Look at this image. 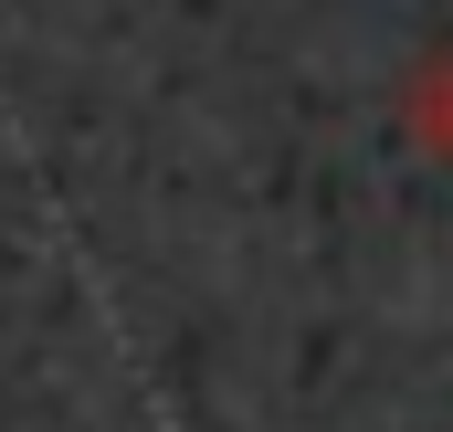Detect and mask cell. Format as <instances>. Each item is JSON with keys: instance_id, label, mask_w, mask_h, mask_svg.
Here are the masks:
<instances>
[{"instance_id": "1", "label": "cell", "mask_w": 453, "mask_h": 432, "mask_svg": "<svg viewBox=\"0 0 453 432\" xmlns=\"http://www.w3.org/2000/svg\"><path fill=\"white\" fill-rule=\"evenodd\" d=\"M401 137H411L422 158H453V42L411 64V85H401Z\"/></svg>"}]
</instances>
